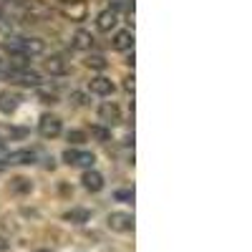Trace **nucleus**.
<instances>
[{
  "label": "nucleus",
  "instance_id": "nucleus-22",
  "mask_svg": "<svg viewBox=\"0 0 252 252\" xmlns=\"http://www.w3.org/2000/svg\"><path fill=\"white\" fill-rule=\"evenodd\" d=\"M114 197L119 202H134V189H119V192H114Z\"/></svg>",
  "mask_w": 252,
  "mask_h": 252
},
{
  "label": "nucleus",
  "instance_id": "nucleus-20",
  "mask_svg": "<svg viewBox=\"0 0 252 252\" xmlns=\"http://www.w3.org/2000/svg\"><path fill=\"white\" fill-rule=\"evenodd\" d=\"M109 8L111 10H134V0H109Z\"/></svg>",
  "mask_w": 252,
  "mask_h": 252
},
{
  "label": "nucleus",
  "instance_id": "nucleus-9",
  "mask_svg": "<svg viewBox=\"0 0 252 252\" xmlns=\"http://www.w3.org/2000/svg\"><path fill=\"white\" fill-rule=\"evenodd\" d=\"M98 119L106 126H116V124H121V109L114 101H103L98 106Z\"/></svg>",
  "mask_w": 252,
  "mask_h": 252
},
{
  "label": "nucleus",
  "instance_id": "nucleus-3",
  "mask_svg": "<svg viewBox=\"0 0 252 252\" xmlns=\"http://www.w3.org/2000/svg\"><path fill=\"white\" fill-rule=\"evenodd\" d=\"M0 76H5L10 83L23 86V89H40V86H43V78H40L35 71H31L28 66H10L8 71H3Z\"/></svg>",
  "mask_w": 252,
  "mask_h": 252
},
{
  "label": "nucleus",
  "instance_id": "nucleus-12",
  "mask_svg": "<svg viewBox=\"0 0 252 252\" xmlns=\"http://www.w3.org/2000/svg\"><path fill=\"white\" fill-rule=\"evenodd\" d=\"M116 26H119V13H116V10L106 8V10H101V13L96 15V28H98L101 33H111Z\"/></svg>",
  "mask_w": 252,
  "mask_h": 252
},
{
  "label": "nucleus",
  "instance_id": "nucleus-16",
  "mask_svg": "<svg viewBox=\"0 0 252 252\" xmlns=\"http://www.w3.org/2000/svg\"><path fill=\"white\" fill-rule=\"evenodd\" d=\"M94 35L89 33V31H76V35H73V48H78V51H91L94 48Z\"/></svg>",
  "mask_w": 252,
  "mask_h": 252
},
{
  "label": "nucleus",
  "instance_id": "nucleus-11",
  "mask_svg": "<svg viewBox=\"0 0 252 252\" xmlns=\"http://www.w3.org/2000/svg\"><path fill=\"white\" fill-rule=\"evenodd\" d=\"M89 91H91V94H96V96L109 98V96L116 91V86L111 83V78H106V76H96V78H91V81H89Z\"/></svg>",
  "mask_w": 252,
  "mask_h": 252
},
{
  "label": "nucleus",
  "instance_id": "nucleus-29",
  "mask_svg": "<svg viewBox=\"0 0 252 252\" xmlns=\"http://www.w3.org/2000/svg\"><path fill=\"white\" fill-rule=\"evenodd\" d=\"M61 3H86V0H61Z\"/></svg>",
  "mask_w": 252,
  "mask_h": 252
},
{
  "label": "nucleus",
  "instance_id": "nucleus-19",
  "mask_svg": "<svg viewBox=\"0 0 252 252\" xmlns=\"http://www.w3.org/2000/svg\"><path fill=\"white\" fill-rule=\"evenodd\" d=\"M83 63H86V68H94V71H103V68L109 66V63H106V58H103V56H98V53H91V56H86V61H83Z\"/></svg>",
  "mask_w": 252,
  "mask_h": 252
},
{
  "label": "nucleus",
  "instance_id": "nucleus-1",
  "mask_svg": "<svg viewBox=\"0 0 252 252\" xmlns=\"http://www.w3.org/2000/svg\"><path fill=\"white\" fill-rule=\"evenodd\" d=\"M0 48H3L10 58H15L13 66H26L28 58L46 53V40H40L35 35H8L3 43H0Z\"/></svg>",
  "mask_w": 252,
  "mask_h": 252
},
{
  "label": "nucleus",
  "instance_id": "nucleus-5",
  "mask_svg": "<svg viewBox=\"0 0 252 252\" xmlns=\"http://www.w3.org/2000/svg\"><path fill=\"white\" fill-rule=\"evenodd\" d=\"M61 131H63V121L56 114H43V116H40L38 134L43 139H56V136H61Z\"/></svg>",
  "mask_w": 252,
  "mask_h": 252
},
{
  "label": "nucleus",
  "instance_id": "nucleus-6",
  "mask_svg": "<svg viewBox=\"0 0 252 252\" xmlns=\"http://www.w3.org/2000/svg\"><path fill=\"white\" fill-rule=\"evenodd\" d=\"M106 227L114 232H134V215L129 212H111L106 217Z\"/></svg>",
  "mask_w": 252,
  "mask_h": 252
},
{
  "label": "nucleus",
  "instance_id": "nucleus-32",
  "mask_svg": "<svg viewBox=\"0 0 252 252\" xmlns=\"http://www.w3.org/2000/svg\"><path fill=\"white\" fill-rule=\"evenodd\" d=\"M0 73H3V71H0Z\"/></svg>",
  "mask_w": 252,
  "mask_h": 252
},
{
  "label": "nucleus",
  "instance_id": "nucleus-10",
  "mask_svg": "<svg viewBox=\"0 0 252 252\" xmlns=\"http://www.w3.org/2000/svg\"><path fill=\"white\" fill-rule=\"evenodd\" d=\"M20 103H23V96L15 94V91H0V114H15L20 109Z\"/></svg>",
  "mask_w": 252,
  "mask_h": 252
},
{
  "label": "nucleus",
  "instance_id": "nucleus-28",
  "mask_svg": "<svg viewBox=\"0 0 252 252\" xmlns=\"http://www.w3.org/2000/svg\"><path fill=\"white\" fill-rule=\"evenodd\" d=\"M3 250H8V242H5L3 237H0V252H3Z\"/></svg>",
  "mask_w": 252,
  "mask_h": 252
},
{
  "label": "nucleus",
  "instance_id": "nucleus-7",
  "mask_svg": "<svg viewBox=\"0 0 252 252\" xmlns=\"http://www.w3.org/2000/svg\"><path fill=\"white\" fill-rule=\"evenodd\" d=\"M31 131L26 126H15V124H0V146L5 141H23Z\"/></svg>",
  "mask_w": 252,
  "mask_h": 252
},
{
  "label": "nucleus",
  "instance_id": "nucleus-31",
  "mask_svg": "<svg viewBox=\"0 0 252 252\" xmlns=\"http://www.w3.org/2000/svg\"><path fill=\"white\" fill-rule=\"evenodd\" d=\"M35 252H51V250H35Z\"/></svg>",
  "mask_w": 252,
  "mask_h": 252
},
{
  "label": "nucleus",
  "instance_id": "nucleus-14",
  "mask_svg": "<svg viewBox=\"0 0 252 252\" xmlns=\"http://www.w3.org/2000/svg\"><path fill=\"white\" fill-rule=\"evenodd\" d=\"M81 184H83V189H89V192H101L103 189V174L96 172V169H86L81 177Z\"/></svg>",
  "mask_w": 252,
  "mask_h": 252
},
{
  "label": "nucleus",
  "instance_id": "nucleus-25",
  "mask_svg": "<svg viewBox=\"0 0 252 252\" xmlns=\"http://www.w3.org/2000/svg\"><path fill=\"white\" fill-rule=\"evenodd\" d=\"M124 89H126V91H129V94L134 96V89H136V83H134V76H126V78H124Z\"/></svg>",
  "mask_w": 252,
  "mask_h": 252
},
{
  "label": "nucleus",
  "instance_id": "nucleus-4",
  "mask_svg": "<svg viewBox=\"0 0 252 252\" xmlns=\"http://www.w3.org/2000/svg\"><path fill=\"white\" fill-rule=\"evenodd\" d=\"M61 159L66 161L68 166H81V169H91L94 161H96L91 152H86V149H76V146H73V149H66V152H63Z\"/></svg>",
  "mask_w": 252,
  "mask_h": 252
},
{
  "label": "nucleus",
  "instance_id": "nucleus-18",
  "mask_svg": "<svg viewBox=\"0 0 252 252\" xmlns=\"http://www.w3.org/2000/svg\"><path fill=\"white\" fill-rule=\"evenodd\" d=\"M89 217H91L89 209H71V212L63 215V220H68V222H73V224H83V222H89Z\"/></svg>",
  "mask_w": 252,
  "mask_h": 252
},
{
  "label": "nucleus",
  "instance_id": "nucleus-17",
  "mask_svg": "<svg viewBox=\"0 0 252 252\" xmlns=\"http://www.w3.org/2000/svg\"><path fill=\"white\" fill-rule=\"evenodd\" d=\"M61 13L78 23V20L86 18V3H71V5H66V8H61Z\"/></svg>",
  "mask_w": 252,
  "mask_h": 252
},
{
  "label": "nucleus",
  "instance_id": "nucleus-15",
  "mask_svg": "<svg viewBox=\"0 0 252 252\" xmlns=\"http://www.w3.org/2000/svg\"><path fill=\"white\" fill-rule=\"evenodd\" d=\"M35 159H38L35 149H20V152L5 154V166L8 164H35Z\"/></svg>",
  "mask_w": 252,
  "mask_h": 252
},
{
  "label": "nucleus",
  "instance_id": "nucleus-21",
  "mask_svg": "<svg viewBox=\"0 0 252 252\" xmlns=\"http://www.w3.org/2000/svg\"><path fill=\"white\" fill-rule=\"evenodd\" d=\"M66 139H68L71 144H76V146H78V144H83V141L89 139V134H86V131H81V129H71V131L66 134Z\"/></svg>",
  "mask_w": 252,
  "mask_h": 252
},
{
  "label": "nucleus",
  "instance_id": "nucleus-8",
  "mask_svg": "<svg viewBox=\"0 0 252 252\" xmlns=\"http://www.w3.org/2000/svg\"><path fill=\"white\" fill-rule=\"evenodd\" d=\"M43 68H46V73L61 78V76H68L71 73V63L66 58H61V56H51V58L43 61Z\"/></svg>",
  "mask_w": 252,
  "mask_h": 252
},
{
  "label": "nucleus",
  "instance_id": "nucleus-13",
  "mask_svg": "<svg viewBox=\"0 0 252 252\" xmlns=\"http://www.w3.org/2000/svg\"><path fill=\"white\" fill-rule=\"evenodd\" d=\"M111 48L114 51H134V33L131 31H119V33H114V38H111Z\"/></svg>",
  "mask_w": 252,
  "mask_h": 252
},
{
  "label": "nucleus",
  "instance_id": "nucleus-2",
  "mask_svg": "<svg viewBox=\"0 0 252 252\" xmlns=\"http://www.w3.org/2000/svg\"><path fill=\"white\" fill-rule=\"evenodd\" d=\"M15 5L20 10V18L26 23H46L53 15V10L43 3V0H15Z\"/></svg>",
  "mask_w": 252,
  "mask_h": 252
},
{
  "label": "nucleus",
  "instance_id": "nucleus-24",
  "mask_svg": "<svg viewBox=\"0 0 252 252\" xmlns=\"http://www.w3.org/2000/svg\"><path fill=\"white\" fill-rule=\"evenodd\" d=\"M38 94H40V98H43V103H58V96H56L53 91L48 94V91H43V89H38Z\"/></svg>",
  "mask_w": 252,
  "mask_h": 252
},
{
  "label": "nucleus",
  "instance_id": "nucleus-23",
  "mask_svg": "<svg viewBox=\"0 0 252 252\" xmlns=\"http://www.w3.org/2000/svg\"><path fill=\"white\" fill-rule=\"evenodd\" d=\"M91 134H94L96 139H101V141H109V139H111V131H109V129H103V126H94Z\"/></svg>",
  "mask_w": 252,
  "mask_h": 252
},
{
  "label": "nucleus",
  "instance_id": "nucleus-27",
  "mask_svg": "<svg viewBox=\"0 0 252 252\" xmlns=\"http://www.w3.org/2000/svg\"><path fill=\"white\" fill-rule=\"evenodd\" d=\"M15 187H18V189H31L28 179H15Z\"/></svg>",
  "mask_w": 252,
  "mask_h": 252
},
{
  "label": "nucleus",
  "instance_id": "nucleus-26",
  "mask_svg": "<svg viewBox=\"0 0 252 252\" xmlns=\"http://www.w3.org/2000/svg\"><path fill=\"white\" fill-rule=\"evenodd\" d=\"M71 98H73V101L78 103V106H86V103H89V101H86V96H83V94H73Z\"/></svg>",
  "mask_w": 252,
  "mask_h": 252
},
{
  "label": "nucleus",
  "instance_id": "nucleus-30",
  "mask_svg": "<svg viewBox=\"0 0 252 252\" xmlns=\"http://www.w3.org/2000/svg\"><path fill=\"white\" fill-rule=\"evenodd\" d=\"M0 3H15V0H0Z\"/></svg>",
  "mask_w": 252,
  "mask_h": 252
}]
</instances>
